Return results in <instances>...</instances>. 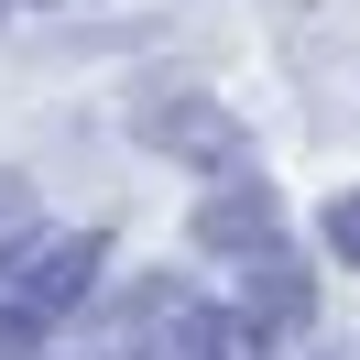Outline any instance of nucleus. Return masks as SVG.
Instances as JSON below:
<instances>
[{"instance_id":"obj_3","label":"nucleus","mask_w":360,"mask_h":360,"mask_svg":"<svg viewBox=\"0 0 360 360\" xmlns=\"http://www.w3.org/2000/svg\"><path fill=\"white\" fill-rule=\"evenodd\" d=\"M186 240H197L207 262H251L262 240H284V186H273L262 164L207 175V186H197V207H186Z\"/></svg>"},{"instance_id":"obj_6","label":"nucleus","mask_w":360,"mask_h":360,"mask_svg":"<svg viewBox=\"0 0 360 360\" xmlns=\"http://www.w3.org/2000/svg\"><path fill=\"white\" fill-rule=\"evenodd\" d=\"M33 229H44V197H33V175H22V164H0V262L22 251Z\"/></svg>"},{"instance_id":"obj_7","label":"nucleus","mask_w":360,"mask_h":360,"mask_svg":"<svg viewBox=\"0 0 360 360\" xmlns=\"http://www.w3.org/2000/svg\"><path fill=\"white\" fill-rule=\"evenodd\" d=\"M316 251H328L338 273H360V186H338V197L316 207Z\"/></svg>"},{"instance_id":"obj_4","label":"nucleus","mask_w":360,"mask_h":360,"mask_svg":"<svg viewBox=\"0 0 360 360\" xmlns=\"http://www.w3.org/2000/svg\"><path fill=\"white\" fill-rule=\"evenodd\" d=\"M186 306H197V284H186V273H131V284H98V306H88V349H98V360H142Z\"/></svg>"},{"instance_id":"obj_2","label":"nucleus","mask_w":360,"mask_h":360,"mask_svg":"<svg viewBox=\"0 0 360 360\" xmlns=\"http://www.w3.org/2000/svg\"><path fill=\"white\" fill-rule=\"evenodd\" d=\"M120 131H131L142 153L186 164V175H240V164H262V142H251V120L229 110L219 88H186V77H153V88H131V110H120Z\"/></svg>"},{"instance_id":"obj_1","label":"nucleus","mask_w":360,"mask_h":360,"mask_svg":"<svg viewBox=\"0 0 360 360\" xmlns=\"http://www.w3.org/2000/svg\"><path fill=\"white\" fill-rule=\"evenodd\" d=\"M110 284V229H33L0 262V360H44Z\"/></svg>"},{"instance_id":"obj_8","label":"nucleus","mask_w":360,"mask_h":360,"mask_svg":"<svg viewBox=\"0 0 360 360\" xmlns=\"http://www.w3.org/2000/svg\"><path fill=\"white\" fill-rule=\"evenodd\" d=\"M77 360H98V349H77Z\"/></svg>"},{"instance_id":"obj_5","label":"nucleus","mask_w":360,"mask_h":360,"mask_svg":"<svg viewBox=\"0 0 360 360\" xmlns=\"http://www.w3.org/2000/svg\"><path fill=\"white\" fill-rule=\"evenodd\" d=\"M229 273H240V284H229V306H240L273 349H284V338H306V316H316V262H306L295 240H262L251 262H229Z\"/></svg>"}]
</instances>
